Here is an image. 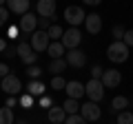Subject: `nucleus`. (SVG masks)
<instances>
[{"instance_id": "1a4fd4ad", "label": "nucleus", "mask_w": 133, "mask_h": 124, "mask_svg": "<svg viewBox=\"0 0 133 124\" xmlns=\"http://www.w3.org/2000/svg\"><path fill=\"white\" fill-rule=\"evenodd\" d=\"M100 82H102L104 89H115V86H120V82H122V73L115 71V69H104Z\"/></svg>"}, {"instance_id": "c756f323", "label": "nucleus", "mask_w": 133, "mask_h": 124, "mask_svg": "<svg viewBox=\"0 0 133 124\" xmlns=\"http://www.w3.org/2000/svg\"><path fill=\"white\" fill-rule=\"evenodd\" d=\"M20 104H22L24 109H31V106H33V98L27 93V95H22V98H20Z\"/></svg>"}, {"instance_id": "e433bc0d", "label": "nucleus", "mask_w": 133, "mask_h": 124, "mask_svg": "<svg viewBox=\"0 0 133 124\" xmlns=\"http://www.w3.org/2000/svg\"><path fill=\"white\" fill-rule=\"evenodd\" d=\"M16 104H18V98H16V95H9V98H7V104H5V106H9V109H11V106H16Z\"/></svg>"}, {"instance_id": "20e7f679", "label": "nucleus", "mask_w": 133, "mask_h": 124, "mask_svg": "<svg viewBox=\"0 0 133 124\" xmlns=\"http://www.w3.org/2000/svg\"><path fill=\"white\" fill-rule=\"evenodd\" d=\"M60 42H62V47H64V49H69V51L78 49V47H80V42H82V33H80V29H76V27L66 29Z\"/></svg>"}, {"instance_id": "0eeeda50", "label": "nucleus", "mask_w": 133, "mask_h": 124, "mask_svg": "<svg viewBox=\"0 0 133 124\" xmlns=\"http://www.w3.org/2000/svg\"><path fill=\"white\" fill-rule=\"evenodd\" d=\"M80 115L87 122H98L100 115H102V109L95 102H84V104H80Z\"/></svg>"}, {"instance_id": "4c0bfd02", "label": "nucleus", "mask_w": 133, "mask_h": 124, "mask_svg": "<svg viewBox=\"0 0 133 124\" xmlns=\"http://www.w3.org/2000/svg\"><path fill=\"white\" fill-rule=\"evenodd\" d=\"M14 53H16V47H9V44H7V49H5V56H7V58H14Z\"/></svg>"}, {"instance_id": "9b49d317", "label": "nucleus", "mask_w": 133, "mask_h": 124, "mask_svg": "<svg viewBox=\"0 0 133 124\" xmlns=\"http://www.w3.org/2000/svg\"><path fill=\"white\" fill-rule=\"evenodd\" d=\"M66 64H69V67H76V69H82L87 64V53L80 51V49L66 51Z\"/></svg>"}, {"instance_id": "6ab92c4d", "label": "nucleus", "mask_w": 133, "mask_h": 124, "mask_svg": "<svg viewBox=\"0 0 133 124\" xmlns=\"http://www.w3.org/2000/svg\"><path fill=\"white\" fill-rule=\"evenodd\" d=\"M62 109H64L66 115H78V113H80V104H78V100H71V98H66V100H64V106H62Z\"/></svg>"}, {"instance_id": "ea45409f", "label": "nucleus", "mask_w": 133, "mask_h": 124, "mask_svg": "<svg viewBox=\"0 0 133 124\" xmlns=\"http://www.w3.org/2000/svg\"><path fill=\"white\" fill-rule=\"evenodd\" d=\"M0 91H2V89H0Z\"/></svg>"}, {"instance_id": "7ed1b4c3", "label": "nucleus", "mask_w": 133, "mask_h": 124, "mask_svg": "<svg viewBox=\"0 0 133 124\" xmlns=\"http://www.w3.org/2000/svg\"><path fill=\"white\" fill-rule=\"evenodd\" d=\"M16 53H18V58L24 62V64H27V67H33V64H36V60H38V53L33 51L31 44L24 42V40H22V42H18V47H16Z\"/></svg>"}, {"instance_id": "a211bd4d", "label": "nucleus", "mask_w": 133, "mask_h": 124, "mask_svg": "<svg viewBox=\"0 0 133 124\" xmlns=\"http://www.w3.org/2000/svg\"><path fill=\"white\" fill-rule=\"evenodd\" d=\"M44 89H47V86H44L40 80H31V82H29V86H27V93H29L31 98H33V95H42Z\"/></svg>"}, {"instance_id": "7c9ffc66", "label": "nucleus", "mask_w": 133, "mask_h": 124, "mask_svg": "<svg viewBox=\"0 0 133 124\" xmlns=\"http://www.w3.org/2000/svg\"><path fill=\"white\" fill-rule=\"evenodd\" d=\"M122 42H124V44H127V47H129V49H131V47H133V29H129L127 33H124V38H122Z\"/></svg>"}, {"instance_id": "cd10ccee", "label": "nucleus", "mask_w": 133, "mask_h": 124, "mask_svg": "<svg viewBox=\"0 0 133 124\" xmlns=\"http://www.w3.org/2000/svg\"><path fill=\"white\" fill-rule=\"evenodd\" d=\"M27 75L31 78V80H38V78L42 75V69H40V67H36V64H33V67H29V69H27Z\"/></svg>"}, {"instance_id": "473e14b6", "label": "nucleus", "mask_w": 133, "mask_h": 124, "mask_svg": "<svg viewBox=\"0 0 133 124\" xmlns=\"http://www.w3.org/2000/svg\"><path fill=\"white\" fill-rule=\"evenodd\" d=\"M40 106H42V109H51V106H53V102H51V98H47V95H42V98H40Z\"/></svg>"}, {"instance_id": "f8f14e48", "label": "nucleus", "mask_w": 133, "mask_h": 124, "mask_svg": "<svg viewBox=\"0 0 133 124\" xmlns=\"http://www.w3.org/2000/svg\"><path fill=\"white\" fill-rule=\"evenodd\" d=\"M36 9H38V16L40 18H56V0H40L38 5H36Z\"/></svg>"}, {"instance_id": "f03ea898", "label": "nucleus", "mask_w": 133, "mask_h": 124, "mask_svg": "<svg viewBox=\"0 0 133 124\" xmlns=\"http://www.w3.org/2000/svg\"><path fill=\"white\" fill-rule=\"evenodd\" d=\"M84 95L89 98V102H95L98 104L104 98V86H102V82L100 80H89L84 84Z\"/></svg>"}, {"instance_id": "9d476101", "label": "nucleus", "mask_w": 133, "mask_h": 124, "mask_svg": "<svg viewBox=\"0 0 133 124\" xmlns=\"http://www.w3.org/2000/svg\"><path fill=\"white\" fill-rule=\"evenodd\" d=\"M20 31H24V33H36V29H38V16L36 13H24L22 18H20V24H18Z\"/></svg>"}, {"instance_id": "58836bf2", "label": "nucleus", "mask_w": 133, "mask_h": 124, "mask_svg": "<svg viewBox=\"0 0 133 124\" xmlns=\"http://www.w3.org/2000/svg\"><path fill=\"white\" fill-rule=\"evenodd\" d=\"M5 49H7V42H5V40H0V51L5 53Z\"/></svg>"}, {"instance_id": "393cba45", "label": "nucleus", "mask_w": 133, "mask_h": 124, "mask_svg": "<svg viewBox=\"0 0 133 124\" xmlns=\"http://www.w3.org/2000/svg\"><path fill=\"white\" fill-rule=\"evenodd\" d=\"M118 124H133V113L122 111V113L118 115Z\"/></svg>"}, {"instance_id": "72a5a7b5", "label": "nucleus", "mask_w": 133, "mask_h": 124, "mask_svg": "<svg viewBox=\"0 0 133 124\" xmlns=\"http://www.w3.org/2000/svg\"><path fill=\"white\" fill-rule=\"evenodd\" d=\"M38 27L40 31H49V18H38Z\"/></svg>"}, {"instance_id": "4be33fe9", "label": "nucleus", "mask_w": 133, "mask_h": 124, "mask_svg": "<svg viewBox=\"0 0 133 124\" xmlns=\"http://www.w3.org/2000/svg\"><path fill=\"white\" fill-rule=\"evenodd\" d=\"M47 33H49V40H56V42H60L62 36H64V29H62L60 24H51Z\"/></svg>"}, {"instance_id": "c9c22d12", "label": "nucleus", "mask_w": 133, "mask_h": 124, "mask_svg": "<svg viewBox=\"0 0 133 124\" xmlns=\"http://www.w3.org/2000/svg\"><path fill=\"white\" fill-rule=\"evenodd\" d=\"M9 75V67H7L5 62H0V80H2V78H7Z\"/></svg>"}, {"instance_id": "bb28decb", "label": "nucleus", "mask_w": 133, "mask_h": 124, "mask_svg": "<svg viewBox=\"0 0 133 124\" xmlns=\"http://www.w3.org/2000/svg\"><path fill=\"white\" fill-rule=\"evenodd\" d=\"M124 33H127V29H124V27H120V24H115V27H113V38H115V42H122Z\"/></svg>"}, {"instance_id": "4468645a", "label": "nucleus", "mask_w": 133, "mask_h": 124, "mask_svg": "<svg viewBox=\"0 0 133 124\" xmlns=\"http://www.w3.org/2000/svg\"><path fill=\"white\" fill-rule=\"evenodd\" d=\"M66 98H71V100H80L82 95H84V84H80V82L71 80V82H66Z\"/></svg>"}, {"instance_id": "6e6552de", "label": "nucleus", "mask_w": 133, "mask_h": 124, "mask_svg": "<svg viewBox=\"0 0 133 124\" xmlns=\"http://www.w3.org/2000/svg\"><path fill=\"white\" fill-rule=\"evenodd\" d=\"M31 49L36 53H40V51H47L49 49V33L47 31H36V33H31Z\"/></svg>"}, {"instance_id": "f3484780", "label": "nucleus", "mask_w": 133, "mask_h": 124, "mask_svg": "<svg viewBox=\"0 0 133 124\" xmlns=\"http://www.w3.org/2000/svg\"><path fill=\"white\" fill-rule=\"evenodd\" d=\"M47 51H49V56H51L53 60H60V58L64 56L66 49L62 47V42H49V49H47Z\"/></svg>"}, {"instance_id": "5701e85b", "label": "nucleus", "mask_w": 133, "mask_h": 124, "mask_svg": "<svg viewBox=\"0 0 133 124\" xmlns=\"http://www.w3.org/2000/svg\"><path fill=\"white\" fill-rule=\"evenodd\" d=\"M64 69H66V60H64V58H60V60H51V64H49V71L56 73V75H60Z\"/></svg>"}, {"instance_id": "ddd939ff", "label": "nucleus", "mask_w": 133, "mask_h": 124, "mask_svg": "<svg viewBox=\"0 0 133 124\" xmlns=\"http://www.w3.org/2000/svg\"><path fill=\"white\" fill-rule=\"evenodd\" d=\"M84 29L89 31L91 36L100 33V31H102V18H100L98 13H87V18H84Z\"/></svg>"}, {"instance_id": "f257e3e1", "label": "nucleus", "mask_w": 133, "mask_h": 124, "mask_svg": "<svg viewBox=\"0 0 133 124\" xmlns=\"http://www.w3.org/2000/svg\"><path fill=\"white\" fill-rule=\"evenodd\" d=\"M107 58L111 62H127L129 60V47L124 42H111L107 49Z\"/></svg>"}, {"instance_id": "2f4dec72", "label": "nucleus", "mask_w": 133, "mask_h": 124, "mask_svg": "<svg viewBox=\"0 0 133 124\" xmlns=\"http://www.w3.org/2000/svg\"><path fill=\"white\" fill-rule=\"evenodd\" d=\"M7 18H9L7 7H0V27H5V24H7Z\"/></svg>"}, {"instance_id": "39448f33", "label": "nucleus", "mask_w": 133, "mask_h": 124, "mask_svg": "<svg viewBox=\"0 0 133 124\" xmlns=\"http://www.w3.org/2000/svg\"><path fill=\"white\" fill-rule=\"evenodd\" d=\"M64 18H66V22L71 24V27H76V29H78V24L84 22L87 13H84V9H82V7L71 5V7H66V9H64Z\"/></svg>"}, {"instance_id": "423d86ee", "label": "nucleus", "mask_w": 133, "mask_h": 124, "mask_svg": "<svg viewBox=\"0 0 133 124\" xmlns=\"http://www.w3.org/2000/svg\"><path fill=\"white\" fill-rule=\"evenodd\" d=\"M0 89L5 91V93H9V95H18L20 91H22V82H20V78H16L14 73H9L7 78L0 80Z\"/></svg>"}, {"instance_id": "412c9836", "label": "nucleus", "mask_w": 133, "mask_h": 124, "mask_svg": "<svg viewBox=\"0 0 133 124\" xmlns=\"http://www.w3.org/2000/svg\"><path fill=\"white\" fill-rule=\"evenodd\" d=\"M0 124H14V109L0 106Z\"/></svg>"}, {"instance_id": "f704fd0d", "label": "nucleus", "mask_w": 133, "mask_h": 124, "mask_svg": "<svg viewBox=\"0 0 133 124\" xmlns=\"http://www.w3.org/2000/svg\"><path fill=\"white\" fill-rule=\"evenodd\" d=\"M18 33H20V29H18V27H9V31H7V38L16 40V38H18Z\"/></svg>"}, {"instance_id": "dca6fc26", "label": "nucleus", "mask_w": 133, "mask_h": 124, "mask_svg": "<svg viewBox=\"0 0 133 124\" xmlns=\"http://www.w3.org/2000/svg\"><path fill=\"white\" fill-rule=\"evenodd\" d=\"M64 120H66V113L62 106H51L49 109V122L51 124H64Z\"/></svg>"}, {"instance_id": "aec40b11", "label": "nucleus", "mask_w": 133, "mask_h": 124, "mask_svg": "<svg viewBox=\"0 0 133 124\" xmlns=\"http://www.w3.org/2000/svg\"><path fill=\"white\" fill-rule=\"evenodd\" d=\"M127 106H129V98H124V95H115L113 100H111V109L113 111H120V113H122Z\"/></svg>"}, {"instance_id": "a878e982", "label": "nucleus", "mask_w": 133, "mask_h": 124, "mask_svg": "<svg viewBox=\"0 0 133 124\" xmlns=\"http://www.w3.org/2000/svg\"><path fill=\"white\" fill-rule=\"evenodd\" d=\"M64 124H87V120L82 118L80 113H78V115H66V120H64Z\"/></svg>"}, {"instance_id": "b1692460", "label": "nucleus", "mask_w": 133, "mask_h": 124, "mask_svg": "<svg viewBox=\"0 0 133 124\" xmlns=\"http://www.w3.org/2000/svg\"><path fill=\"white\" fill-rule=\"evenodd\" d=\"M64 86H66V80H64L62 75H56V78L51 80V89H56V91H62Z\"/></svg>"}, {"instance_id": "c85d7f7f", "label": "nucleus", "mask_w": 133, "mask_h": 124, "mask_svg": "<svg viewBox=\"0 0 133 124\" xmlns=\"http://www.w3.org/2000/svg\"><path fill=\"white\" fill-rule=\"evenodd\" d=\"M102 73H104L102 67H93L91 69V80H102Z\"/></svg>"}, {"instance_id": "2eb2a0df", "label": "nucleus", "mask_w": 133, "mask_h": 124, "mask_svg": "<svg viewBox=\"0 0 133 124\" xmlns=\"http://www.w3.org/2000/svg\"><path fill=\"white\" fill-rule=\"evenodd\" d=\"M29 7H31V2L29 0H9L7 2V11H14V13H29Z\"/></svg>"}]
</instances>
